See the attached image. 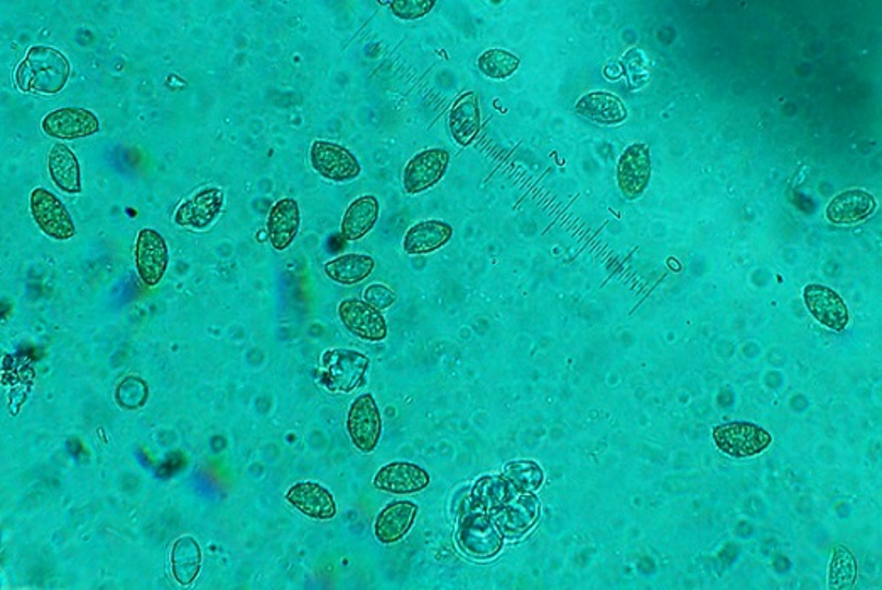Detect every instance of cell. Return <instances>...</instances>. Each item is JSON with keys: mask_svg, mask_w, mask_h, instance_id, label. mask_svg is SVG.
Listing matches in <instances>:
<instances>
[{"mask_svg": "<svg viewBox=\"0 0 882 590\" xmlns=\"http://www.w3.org/2000/svg\"><path fill=\"white\" fill-rule=\"evenodd\" d=\"M72 76V64L51 46H31L14 70V83L23 94L57 95Z\"/></svg>", "mask_w": 882, "mask_h": 590, "instance_id": "cell-1", "label": "cell"}, {"mask_svg": "<svg viewBox=\"0 0 882 590\" xmlns=\"http://www.w3.org/2000/svg\"><path fill=\"white\" fill-rule=\"evenodd\" d=\"M371 359L353 349H328L319 358V384L328 393L349 395L364 386Z\"/></svg>", "mask_w": 882, "mask_h": 590, "instance_id": "cell-2", "label": "cell"}, {"mask_svg": "<svg viewBox=\"0 0 882 590\" xmlns=\"http://www.w3.org/2000/svg\"><path fill=\"white\" fill-rule=\"evenodd\" d=\"M457 545L472 558L488 561L503 550L504 537L492 516L472 509L458 525Z\"/></svg>", "mask_w": 882, "mask_h": 590, "instance_id": "cell-3", "label": "cell"}, {"mask_svg": "<svg viewBox=\"0 0 882 590\" xmlns=\"http://www.w3.org/2000/svg\"><path fill=\"white\" fill-rule=\"evenodd\" d=\"M346 426L353 447L362 454L376 450L383 435V418L376 398L371 393H364L350 402Z\"/></svg>", "mask_w": 882, "mask_h": 590, "instance_id": "cell-4", "label": "cell"}, {"mask_svg": "<svg viewBox=\"0 0 882 590\" xmlns=\"http://www.w3.org/2000/svg\"><path fill=\"white\" fill-rule=\"evenodd\" d=\"M31 215L45 236L55 241H70L75 238L76 227L72 215L63 202L49 190L34 189L29 195Z\"/></svg>", "mask_w": 882, "mask_h": 590, "instance_id": "cell-5", "label": "cell"}, {"mask_svg": "<svg viewBox=\"0 0 882 590\" xmlns=\"http://www.w3.org/2000/svg\"><path fill=\"white\" fill-rule=\"evenodd\" d=\"M450 166V153L444 147L420 150L402 170V189L408 195H420L444 180Z\"/></svg>", "mask_w": 882, "mask_h": 590, "instance_id": "cell-6", "label": "cell"}, {"mask_svg": "<svg viewBox=\"0 0 882 590\" xmlns=\"http://www.w3.org/2000/svg\"><path fill=\"white\" fill-rule=\"evenodd\" d=\"M310 162L319 177L335 183H347L361 177L362 173L359 159L346 146L331 141H313L310 147Z\"/></svg>", "mask_w": 882, "mask_h": 590, "instance_id": "cell-7", "label": "cell"}, {"mask_svg": "<svg viewBox=\"0 0 882 590\" xmlns=\"http://www.w3.org/2000/svg\"><path fill=\"white\" fill-rule=\"evenodd\" d=\"M714 442L724 454L736 459H748L766 450L773 438L770 432L754 423L734 421L714 430Z\"/></svg>", "mask_w": 882, "mask_h": 590, "instance_id": "cell-8", "label": "cell"}, {"mask_svg": "<svg viewBox=\"0 0 882 590\" xmlns=\"http://www.w3.org/2000/svg\"><path fill=\"white\" fill-rule=\"evenodd\" d=\"M135 272L147 288H156L165 278L169 266V248L155 229H141L135 238Z\"/></svg>", "mask_w": 882, "mask_h": 590, "instance_id": "cell-9", "label": "cell"}, {"mask_svg": "<svg viewBox=\"0 0 882 590\" xmlns=\"http://www.w3.org/2000/svg\"><path fill=\"white\" fill-rule=\"evenodd\" d=\"M226 205V192L218 186H205L184 200L174 210V222L183 229L208 230L217 222Z\"/></svg>", "mask_w": 882, "mask_h": 590, "instance_id": "cell-10", "label": "cell"}, {"mask_svg": "<svg viewBox=\"0 0 882 590\" xmlns=\"http://www.w3.org/2000/svg\"><path fill=\"white\" fill-rule=\"evenodd\" d=\"M338 316L343 327L365 342L379 344L387 339L389 328L380 310L359 298H347L338 305Z\"/></svg>", "mask_w": 882, "mask_h": 590, "instance_id": "cell-11", "label": "cell"}, {"mask_svg": "<svg viewBox=\"0 0 882 590\" xmlns=\"http://www.w3.org/2000/svg\"><path fill=\"white\" fill-rule=\"evenodd\" d=\"M41 129L53 140L76 141L95 136L100 131V121L92 110L83 107H61L43 117Z\"/></svg>", "mask_w": 882, "mask_h": 590, "instance_id": "cell-12", "label": "cell"}, {"mask_svg": "<svg viewBox=\"0 0 882 590\" xmlns=\"http://www.w3.org/2000/svg\"><path fill=\"white\" fill-rule=\"evenodd\" d=\"M432 484L428 470L413 462H391L380 467L372 479L377 491L396 496L423 493Z\"/></svg>", "mask_w": 882, "mask_h": 590, "instance_id": "cell-13", "label": "cell"}, {"mask_svg": "<svg viewBox=\"0 0 882 590\" xmlns=\"http://www.w3.org/2000/svg\"><path fill=\"white\" fill-rule=\"evenodd\" d=\"M286 501L301 515L315 521H330L338 513L334 494L319 482H297L286 491Z\"/></svg>", "mask_w": 882, "mask_h": 590, "instance_id": "cell-14", "label": "cell"}, {"mask_svg": "<svg viewBox=\"0 0 882 590\" xmlns=\"http://www.w3.org/2000/svg\"><path fill=\"white\" fill-rule=\"evenodd\" d=\"M651 178L650 149L644 143H635L620 155L617 165V183L629 200L639 198L647 190Z\"/></svg>", "mask_w": 882, "mask_h": 590, "instance_id": "cell-15", "label": "cell"}, {"mask_svg": "<svg viewBox=\"0 0 882 590\" xmlns=\"http://www.w3.org/2000/svg\"><path fill=\"white\" fill-rule=\"evenodd\" d=\"M540 509V499L533 493H518L492 519L504 538L518 540L536 525Z\"/></svg>", "mask_w": 882, "mask_h": 590, "instance_id": "cell-16", "label": "cell"}, {"mask_svg": "<svg viewBox=\"0 0 882 590\" xmlns=\"http://www.w3.org/2000/svg\"><path fill=\"white\" fill-rule=\"evenodd\" d=\"M420 506L413 501H392L380 509L374 521V537L380 545H396L414 527Z\"/></svg>", "mask_w": 882, "mask_h": 590, "instance_id": "cell-17", "label": "cell"}, {"mask_svg": "<svg viewBox=\"0 0 882 590\" xmlns=\"http://www.w3.org/2000/svg\"><path fill=\"white\" fill-rule=\"evenodd\" d=\"M804 300L811 315L830 330L841 332L849 325V309L837 291L829 286L808 285L804 291Z\"/></svg>", "mask_w": 882, "mask_h": 590, "instance_id": "cell-18", "label": "cell"}, {"mask_svg": "<svg viewBox=\"0 0 882 590\" xmlns=\"http://www.w3.org/2000/svg\"><path fill=\"white\" fill-rule=\"evenodd\" d=\"M481 104L475 92L467 91L455 98L448 110V129L458 146L469 147L481 132Z\"/></svg>", "mask_w": 882, "mask_h": 590, "instance_id": "cell-19", "label": "cell"}, {"mask_svg": "<svg viewBox=\"0 0 882 590\" xmlns=\"http://www.w3.org/2000/svg\"><path fill=\"white\" fill-rule=\"evenodd\" d=\"M301 227V212L294 198H281L270 207L267 215V236L276 251L290 249L297 241Z\"/></svg>", "mask_w": 882, "mask_h": 590, "instance_id": "cell-20", "label": "cell"}, {"mask_svg": "<svg viewBox=\"0 0 882 590\" xmlns=\"http://www.w3.org/2000/svg\"><path fill=\"white\" fill-rule=\"evenodd\" d=\"M454 238V227L444 220H421L406 230L402 249L408 256H425L445 248Z\"/></svg>", "mask_w": 882, "mask_h": 590, "instance_id": "cell-21", "label": "cell"}, {"mask_svg": "<svg viewBox=\"0 0 882 590\" xmlns=\"http://www.w3.org/2000/svg\"><path fill=\"white\" fill-rule=\"evenodd\" d=\"M878 208V200L866 190H847L838 193L826 205V218L830 222L850 226V224L862 222L871 217Z\"/></svg>", "mask_w": 882, "mask_h": 590, "instance_id": "cell-22", "label": "cell"}, {"mask_svg": "<svg viewBox=\"0 0 882 590\" xmlns=\"http://www.w3.org/2000/svg\"><path fill=\"white\" fill-rule=\"evenodd\" d=\"M518 493V489L509 482L506 475H484L473 484L472 491H470V506L475 511L494 516Z\"/></svg>", "mask_w": 882, "mask_h": 590, "instance_id": "cell-23", "label": "cell"}, {"mask_svg": "<svg viewBox=\"0 0 882 590\" xmlns=\"http://www.w3.org/2000/svg\"><path fill=\"white\" fill-rule=\"evenodd\" d=\"M48 173L55 186L67 195L82 193L80 161L67 144L57 143L48 153Z\"/></svg>", "mask_w": 882, "mask_h": 590, "instance_id": "cell-24", "label": "cell"}, {"mask_svg": "<svg viewBox=\"0 0 882 590\" xmlns=\"http://www.w3.org/2000/svg\"><path fill=\"white\" fill-rule=\"evenodd\" d=\"M579 116L602 125H617L626 121L627 110L617 95L611 92H589L575 103Z\"/></svg>", "mask_w": 882, "mask_h": 590, "instance_id": "cell-25", "label": "cell"}, {"mask_svg": "<svg viewBox=\"0 0 882 590\" xmlns=\"http://www.w3.org/2000/svg\"><path fill=\"white\" fill-rule=\"evenodd\" d=\"M202 564V546L195 538L183 534L174 540L171 552H169V565H171V574L178 586H192L198 579Z\"/></svg>", "mask_w": 882, "mask_h": 590, "instance_id": "cell-26", "label": "cell"}, {"mask_svg": "<svg viewBox=\"0 0 882 590\" xmlns=\"http://www.w3.org/2000/svg\"><path fill=\"white\" fill-rule=\"evenodd\" d=\"M379 198L374 195H361L350 202L342 217V236L347 241H361L376 227L379 220Z\"/></svg>", "mask_w": 882, "mask_h": 590, "instance_id": "cell-27", "label": "cell"}, {"mask_svg": "<svg viewBox=\"0 0 882 590\" xmlns=\"http://www.w3.org/2000/svg\"><path fill=\"white\" fill-rule=\"evenodd\" d=\"M376 269V261L368 254L347 252L324 264V273L328 279L342 286L359 285L365 281Z\"/></svg>", "mask_w": 882, "mask_h": 590, "instance_id": "cell-28", "label": "cell"}, {"mask_svg": "<svg viewBox=\"0 0 882 590\" xmlns=\"http://www.w3.org/2000/svg\"><path fill=\"white\" fill-rule=\"evenodd\" d=\"M521 60L511 51L492 48L479 57L478 69L482 75L491 80H506L518 72Z\"/></svg>", "mask_w": 882, "mask_h": 590, "instance_id": "cell-29", "label": "cell"}, {"mask_svg": "<svg viewBox=\"0 0 882 590\" xmlns=\"http://www.w3.org/2000/svg\"><path fill=\"white\" fill-rule=\"evenodd\" d=\"M504 475L519 493H534L545 482L543 469L533 460H515L504 467Z\"/></svg>", "mask_w": 882, "mask_h": 590, "instance_id": "cell-30", "label": "cell"}, {"mask_svg": "<svg viewBox=\"0 0 882 590\" xmlns=\"http://www.w3.org/2000/svg\"><path fill=\"white\" fill-rule=\"evenodd\" d=\"M857 580V562L853 553L844 546H837L832 555L829 570V589H853Z\"/></svg>", "mask_w": 882, "mask_h": 590, "instance_id": "cell-31", "label": "cell"}, {"mask_svg": "<svg viewBox=\"0 0 882 590\" xmlns=\"http://www.w3.org/2000/svg\"><path fill=\"white\" fill-rule=\"evenodd\" d=\"M149 398V387L140 376H125L116 386V401L124 410H140Z\"/></svg>", "mask_w": 882, "mask_h": 590, "instance_id": "cell-32", "label": "cell"}, {"mask_svg": "<svg viewBox=\"0 0 882 590\" xmlns=\"http://www.w3.org/2000/svg\"><path fill=\"white\" fill-rule=\"evenodd\" d=\"M380 5L391 9L392 14L402 21H416L425 17L435 8V0H387Z\"/></svg>", "mask_w": 882, "mask_h": 590, "instance_id": "cell-33", "label": "cell"}, {"mask_svg": "<svg viewBox=\"0 0 882 590\" xmlns=\"http://www.w3.org/2000/svg\"><path fill=\"white\" fill-rule=\"evenodd\" d=\"M362 297H364V301H367L368 305L380 310V312L391 309L396 300H398L395 291H392L389 286L383 285V282H372V285H368L364 293H362Z\"/></svg>", "mask_w": 882, "mask_h": 590, "instance_id": "cell-34", "label": "cell"}]
</instances>
